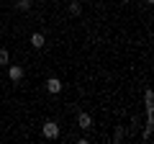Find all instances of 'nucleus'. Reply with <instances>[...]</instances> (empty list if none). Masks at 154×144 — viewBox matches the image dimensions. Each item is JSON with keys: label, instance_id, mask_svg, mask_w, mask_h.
I'll return each mask as SVG.
<instances>
[{"label": "nucleus", "instance_id": "6e6552de", "mask_svg": "<svg viewBox=\"0 0 154 144\" xmlns=\"http://www.w3.org/2000/svg\"><path fill=\"white\" fill-rule=\"evenodd\" d=\"M16 11H23V13L31 11V0H18V3H16Z\"/></svg>", "mask_w": 154, "mask_h": 144}, {"label": "nucleus", "instance_id": "9b49d317", "mask_svg": "<svg viewBox=\"0 0 154 144\" xmlns=\"http://www.w3.org/2000/svg\"><path fill=\"white\" fill-rule=\"evenodd\" d=\"M149 139H152V126L146 124V126H144V142H149Z\"/></svg>", "mask_w": 154, "mask_h": 144}, {"label": "nucleus", "instance_id": "7ed1b4c3", "mask_svg": "<svg viewBox=\"0 0 154 144\" xmlns=\"http://www.w3.org/2000/svg\"><path fill=\"white\" fill-rule=\"evenodd\" d=\"M62 88H64V85H62L59 77H49V80H46V93L57 95V93H62Z\"/></svg>", "mask_w": 154, "mask_h": 144}, {"label": "nucleus", "instance_id": "39448f33", "mask_svg": "<svg viewBox=\"0 0 154 144\" xmlns=\"http://www.w3.org/2000/svg\"><path fill=\"white\" fill-rule=\"evenodd\" d=\"M44 44H46V36L41 31H33L31 33V46H33V49H41Z\"/></svg>", "mask_w": 154, "mask_h": 144}, {"label": "nucleus", "instance_id": "1a4fd4ad", "mask_svg": "<svg viewBox=\"0 0 154 144\" xmlns=\"http://www.w3.org/2000/svg\"><path fill=\"white\" fill-rule=\"evenodd\" d=\"M123 136H126L123 126H116V131H113V142H123Z\"/></svg>", "mask_w": 154, "mask_h": 144}, {"label": "nucleus", "instance_id": "20e7f679", "mask_svg": "<svg viewBox=\"0 0 154 144\" xmlns=\"http://www.w3.org/2000/svg\"><path fill=\"white\" fill-rule=\"evenodd\" d=\"M77 126L85 129V131L93 129V116H90V113H77Z\"/></svg>", "mask_w": 154, "mask_h": 144}, {"label": "nucleus", "instance_id": "f03ea898", "mask_svg": "<svg viewBox=\"0 0 154 144\" xmlns=\"http://www.w3.org/2000/svg\"><path fill=\"white\" fill-rule=\"evenodd\" d=\"M23 75H26V70H23V67L21 64H11V67H8V77H11L13 80V83H21V80H23Z\"/></svg>", "mask_w": 154, "mask_h": 144}, {"label": "nucleus", "instance_id": "f257e3e1", "mask_svg": "<svg viewBox=\"0 0 154 144\" xmlns=\"http://www.w3.org/2000/svg\"><path fill=\"white\" fill-rule=\"evenodd\" d=\"M41 134H44L46 139H57V136H59V126H57V121H44Z\"/></svg>", "mask_w": 154, "mask_h": 144}, {"label": "nucleus", "instance_id": "f8f14e48", "mask_svg": "<svg viewBox=\"0 0 154 144\" xmlns=\"http://www.w3.org/2000/svg\"><path fill=\"white\" fill-rule=\"evenodd\" d=\"M146 3H152V0H146Z\"/></svg>", "mask_w": 154, "mask_h": 144}, {"label": "nucleus", "instance_id": "423d86ee", "mask_svg": "<svg viewBox=\"0 0 154 144\" xmlns=\"http://www.w3.org/2000/svg\"><path fill=\"white\" fill-rule=\"evenodd\" d=\"M69 13H72V16H80V13H82V3H80V0L69 3Z\"/></svg>", "mask_w": 154, "mask_h": 144}, {"label": "nucleus", "instance_id": "9d476101", "mask_svg": "<svg viewBox=\"0 0 154 144\" xmlns=\"http://www.w3.org/2000/svg\"><path fill=\"white\" fill-rule=\"evenodd\" d=\"M8 59H11V57H8V52L0 49V64H8Z\"/></svg>", "mask_w": 154, "mask_h": 144}, {"label": "nucleus", "instance_id": "0eeeda50", "mask_svg": "<svg viewBox=\"0 0 154 144\" xmlns=\"http://www.w3.org/2000/svg\"><path fill=\"white\" fill-rule=\"evenodd\" d=\"M144 105H146V108H154V93H152V90L144 93Z\"/></svg>", "mask_w": 154, "mask_h": 144}]
</instances>
